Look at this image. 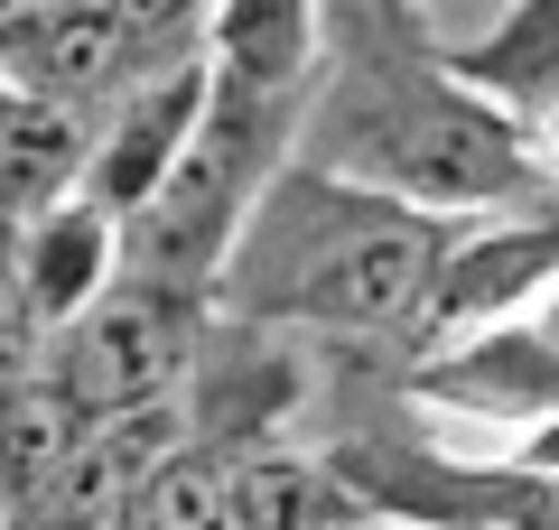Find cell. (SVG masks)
<instances>
[{"mask_svg":"<svg viewBox=\"0 0 559 530\" xmlns=\"http://www.w3.org/2000/svg\"><path fill=\"white\" fill-rule=\"evenodd\" d=\"M326 28H355L326 47L299 103V158L336 168L373 196H401L419 215L476 224L559 205V168L503 103H485L448 57L411 38V20L382 10H326Z\"/></svg>","mask_w":559,"mask_h":530,"instance_id":"obj_1","label":"cell"},{"mask_svg":"<svg viewBox=\"0 0 559 530\" xmlns=\"http://www.w3.org/2000/svg\"><path fill=\"white\" fill-rule=\"evenodd\" d=\"M448 215H419L401 196H373L336 168H289L271 177L242 215L234 252L215 279V316L261 335H326V345H401L419 289L439 270Z\"/></svg>","mask_w":559,"mask_h":530,"instance_id":"obj_2","label":"cell"},{"mask_svg":"<svg viewBox=\"0 0 559 530\" xmlns=\"http://www.w3.org/2000/svg\"><path fill=\"white\" fill-rule=\"evenodd\" d=\"M215 335V298L197 289H159V279H131L121 270L75 326L47 345V373L57 392L75 400L84 419H131V410H159L197 382V353Z\"/></svg>","mask_w":559,"mask_h":530,"instance_id":"obj_3","label":"cell"},{"mask_svg":"<svg viewBox=\"0 0 559 530\" xmlns=\"http://www.w3.org/2000/svg\"><path fill=\"white\" fill-rule=\"evenodd\" d=\"M559 289V205H532V215H476L448 233L439 270L419 289L411 326H401V353H448L466 335H495L513 316H540V298Z\"/></svg>","mask_w":559,"mask_h":530,"instance_id":"obj_4","label":"cell"},{"mask_svg":"<svg viewBox=\"0 0 559 530\" xmlns=\"http://www.w3.org/2000/svg\"><path fill=\"white\" fill-rule=\"evenodd\" d=\"M205 112H215V47H178V57L140 65V75L103 103L94 158H84V186H75V196H94L103 215L131 224L140 205L178 177V158L197 149Z\"/></svg>","mask_w":559,"mask_h":530,"instance_id":"obj_5","label":"cell"},{"mask_svg":"<svg viewBox=\"0 0 559 530\" xmlns=\"http://www.w3.org/2000/svg\"><path fill=\"white\" fill-rule=\"evenodd\" d=\"M411 400L419 410H457V419H476V429H503V456H513L532 429L559 419V326L550 316H513V326H495V335L419 353Z\"/></svg>","mask_w":559,"mask_h":530,"instance_id":"obj_6","label":"cell"},{"mask_svg":"<svg viewBox=\"0 0 559 530\" xmlns=\"http://www.w3.org/2000/svg\"><path fill=\"white\" fill-rule=\"evenodd\" d=\"M10 252H20V289H28V308H38L47 335H66L121 270H131L121 215H103L94 196H66V205H47V215L10 224Z\"/></svg>","mask_w":559,"mask_h":530,"instance_id":"obj_7","label":"cell"},{"mask_svg":"<svg viewBox=\"0 0 559 530\" xmlns=\"http://www.w3.org/2000/svg\"><path fill=\"white\" fill-rule=\"evenodd\" d=\"M94 121H103L94 103L38 94V84L0 94V224H28L75 196L84 158H94Z\"/></svg>","mask_w":559,"mask_h":530,"instance_id":"obj_8","label":"cell"},{"mask_svg":"<svg viewBox=\"0 0 559 530\" xmlns=\"http://www.w3.org/2000/svg\"><path fill=\"white\" fill-rule=\"evenodd\" d=\"M448 65L485 103H503L532 140L559 131V0H513L476 47H448Z\"/></svg>","mask_w":559,"mask_h":530,"instance_id":"obj_9","label":"cell"},{"mask_svg":"<svg viewBox=\"0 0 559 530\" xmlns=\"http://www.w3.org/2000/svg\"><path fill=\"white\" fill-rule=\"evenodd\" d=\"M84 437H94V419L57 392V373L0 392V521H28L57 493L66 466L84 456Z\"/></svg>","mask_w":559,"mask_h":530,"instance_id":"obj_10","label":"cell"},{"mask_svg":"<svg viewBox=\"0 0 559 530\" xmlns=\"http://www.w3.org/2000/svg\"><path fill=\"white\" fill-rule=\"evenodd\" d=\"M355 484L299 447H242L234 456V530H355Z\"/></svg>","mask_w":559,"mask_h":530,"instance_id":"obj_11","label":"cell"},{"mask_svg":"<svg viewBox=\"0 0 559 530\" xmlns=\"http://www.w3.org/2000/svg\"><path fill=\"white\" fill-rule=\"evenodd\" d=\"M112 530H234V456L205 447V437H178L131 484V503H121Z\"/></svg>","mask_w":559,"mask_h":530,"instance_id":"obj_12","label":"cell"},{"mask_svg":"<svg viewBox=\"0 0 559 530\" xmlns=\"http://www.w3.org/2000/svg\"><path fill=\"white\" fill-rule=\"evenodd\" d=\"M47 345H57V335L38 326V308H28V289H20V252H10V224H0V392L38 382V373H47Z\"/></svg>","mask_w":559,"mask_h":530,"instance_id":"obj_13","label":"cell"},{"mask_svg":"<svg viewBox=\"0 0 559 530\" xmlns=\"http://www.w3.org/2000/svg\"><path fill=\"white\" fill-rule=\"evenodd\" d=\"M513 456H522V466H540V474H559V419H550V429H532Z\"/></svg>","mask_w":559,"mask_h":530,"instance_id":"obj_14","label":"cell"},{"mask_svg":"<svg viewBox=\"0 0 559 530\" xmlns=\"http://www.w3.org/2000/svg\"><path fill=\"white\" fill-rule=\"evenodd\" d=\"M326 10H382V20H411L419 0H326Z\"/></svg>","mask_w":559,"mask_h":530,"instance_id":"obj_15","label":"cell"},{"mask_svg":"<svg viewBox=\"0 0 559 530\" xmlns=\"http://www.w3.org/2000/svg\"><path fill=\"white\" fill-rule=\"evenodd\" d=\"M0 94H10V75H0Z\"/></svg>","mask_w":559,"mask_h":530,"instance_id":"obj_16","label":"cell"}]
</instances>
